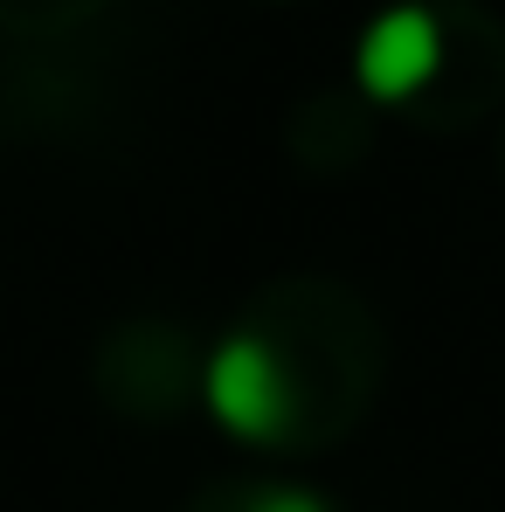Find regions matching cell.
<instances>
[{"label":"cell","instance_id":"obj_1","mask_svg":"<svg viewBox=\"0 0 505 512\" xmlns=\"http://www.w3.org/2000/svg\"><path fill=\"white\" fill-rule=\"evenodd\" d=\"M208 409L215 423L250 436V443H270L291 429V381H284V360L256 333H236V340L215 346L208 360Z\"/></svg>","mask_w":505,"mask_h":512},{"label":"cell","instance_id":"obj_2","mask_svg":"<svg viewBox=\"0 0 505 512\" xmlns=\"http://www.w3.org/2000/svg\"><path fill=\"white\" fill-rule=\"evenodd\" d=\"M436 63H443V35H436V14H429V7H388L381 21H367L360 56H353L360 90L381 97V104L416 97V90L436 77Z\"/></svg>","mask_w":505,"mask_h":512},{"label":"cell","instance_id":"obj_3","mask_svg":"<svg viewBox=\"0 0 505 512\" xmlns=\"http://www.w3.org/2000/svg\"><path fill=\"white\" fill-rule=\"evenodd\" d=\"M250 512H333L326 499H312V492H298V485H270V492H256Z\"/></svg>","mask_w":505,"mask_h":512}]
</instances>
